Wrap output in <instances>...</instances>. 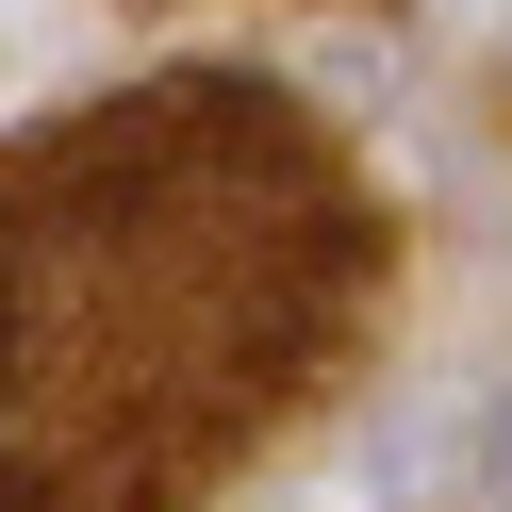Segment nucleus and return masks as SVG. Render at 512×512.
<instances>
[{"mask_svg":"<svg viewBox=\"0 0 512 512\" xmlns=\"http://www.w3.org/2000/svg\"><path fill=\"white\" fill-rule=\"evenodd\" d=\"M496 479H512V413H496Z\"/></svg>","mask_w":512,"mask_h":512,"instance_id":"obj_2","label":"nucleus"},{"mask_svg":"<svg viewBox=\"0 0 512 512\" xmlns=\"http://www.w3.org/2000/svg\"><path fill=\"white\" fill-rule=\"evenodd\" d=\"M380 314V199L281 83L182 67L0 166V512H199Z\"/></svg>","mask_w":512,"mask_h":512,"instance_id":"obj_1","label":"nucleus"}]
</instances>
